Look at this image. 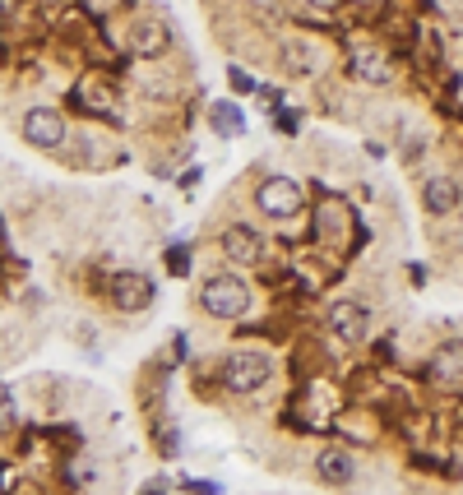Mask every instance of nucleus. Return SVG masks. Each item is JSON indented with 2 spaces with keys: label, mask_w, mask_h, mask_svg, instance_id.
Here are the masks:
<instances>
[{
  "label": "nucleus",
  "mask_w": 463,
  "mask_h": 495,
  "mask_svg": "<svg viewBox=\"0 0 463 495\" xmlns=\"http://www.w3.org/2000/svg\"><path fill=\"white\" fill-rule=\"evenodd\" d=\"M176 482L172 477H153V482H144V491H172Z\"/></svg>",
  "instance_id": "aec40b11"
},
{
  "label": "nucleus",
  "mask_w": 463,
  "mask_h": 495,
  "mask_svg": "<svg viewBox=\"0 0 463 495\" xmlns=\"http://www.w3.org/2000/svg\"><path fill=\"white\" fill-rule=\"evenodd\" d=\"M5 473H10V467H5V463H0V486H5Z\"/></svg>",
  "instance_id": "4be33fe9"
},
{
  "label": "nucleus",
  "mask_w": 463,
  "mask_h": 495,
  "mask_svg": "<svg viewBox=\"0 0 463 495\" xmlns=\"http://www.w3.org/2000/svg\"><path fill=\"white\" fill-rule=\"evenodd\" d=\"M347 70H352V74H357V79H362V84H375V89H385V84H390V79H394L390 61H385V56H380V51H375V47H366V42H357V47H352V51H347Z\"/></svg>",
  "instance_id": "0eeeda50"
},
{
  "label": "nucleus",
  "mask_w": 463,
  "mask_h": 495,
  "mask_svg": "<svg viewBox=\"0 0 463 495\" xmlns=\"http://www.w3.org/2000/svg\"><path fill=\"white\" fill-rule=\"evenodd\" d=\"M459 185H454V176H441V172H435V176H426L422 181V209L431 213V218H450L454 209H459Z\"/></svg>",
  "instance_id": "9d476101"
},
{
  "label": "nucleus",
  "mask_w": 463,
  "mask_h": 495,
  "mask_svg": "<svg viewBox=\"0 0 463 495\" xmlns=\"http://www.w3.org/2000/svg\"><path fill=\"white\" fill-rule=\"evenodd\" d=\"M269 375H274V366H269L264 352H232L223 362V384L232 394H255L269 384Z\"/></svg>",
  "instance_id": "7ed1b4c3"
},
{
  "label": "nucleus",
  "mask_w": 463,
  "mask_h": 495,
  "mask_svg": "<svg viewBox=\"0 0 463 495\" xmlns=\"http://www.w3.org/2000/svg\"><path fill=\"white\" fill-rule=\"evenodd\" d=\"M153 296H158V287L144 278V273H134V269H130V273H116V278H112V306L125 311V315L149 311Z\"/></svg>",
  "instance_id": "39448f33"
},
{
  "label": "nucleus",
  "mask_w": 463,
  "mask_h": 495,
  "mask_svg": "<svg viewBox=\"0 0 463 495\" xmlns=\"http://www.w3.org/2000/svg\"><path fill=\"white\" fill-rule=\"evenodd\" d=\"M279 61L287 65V74L311 79V74L320 70V47H315V42H302V38H287V42L279 47Z\"/></svg>",
  "instance_id": "f8f14e48"
},
{
  "label": "nucleus",
  "mask_w": 463,
  "mask_h": 495,
  "mask_svg": "<svg viewBox=\"0 0 463 495\" xmlns=\"http://www.w3.org/2000/svg\"><path fill=\"white\" fill-rule=\"evenodd\" d=\"M158 454H162V458H176V454H181L176 431H162V435H158Z\"/></svg>",
  "instance_id": "a211bd4d"
},
{
  "label": "nucleus",
  "mask_w": 463,
  "mask_h": 495,
  "mask_svg": "<svg viewBox=\"0 0 463 495\" xmlns=\"http://www.w3.org/2000/svg\"><path fill=\"white\" fill-rule=\"evenodd\" d=\"M223 255H227L232 264H241V269H251V264H260V255H264V241H260L255 227L232 223V227L223 232Z\"/></svg>",
  "instance_id": "1a4fd4ad"
},
{
  "label": "nucleus",
  "mask_w": 463,
  "mask_h": 495,
  "mask_svg": "<svg viewBox=\"0 0 463 495\" xmlns=\"http://www.w3.org/2000/svg\"><path fill=\"white\" fill-rule=\"evenodd\" d=\"M209 125L223 134V140H236V134H246V116H241L236 102H213L209 107Z\"/></svg>",
  "instance_id": "4468645a"
},
{
  "label": "nucleus",
  "mask_w": 463,
  "mask_h": 495,
  "mask_svg": "<svg viewBox=\"0 0 463 495\" xmlns=\"http://www.w3.org/2000/svg\"><path fill=\"white\" fill-rule=\"evenodd\" d=\"M200 306L213 320H241V315L251 311V287H246V278H236V273H218V278L204 283Z\"/></svg>",
  "instance_id": "f257e3e1"
},
{
  "label": "nucleus",
  "mask_w": 463,
  "mask_h": 495,
  "mask_svg": "<svg viewBox=\"0 0 463 495\" xmlns=\"http://www.w3.org/2000/svg\"><path fill=\"white\" fill-rule=\"evenodd\" d=\"M306 5H311V10H320V14H334V10H343V5H347V0H306Z\"/></svg>",
  "instance_id": "6ab92c4d"
},
{
  "label": "nucleus",
  "mask_w": 463,
  "mask_h": 495,
  "mask_svg": "<svg viewBox=\"0 0 463 495\" xmlns=\"http://www.w3.org/2000/svg\"><path fill=\"white\" fill-rule=\"evenodd\" d=\"M162 260H167V273L181 278V273H190V245H167V255H162Z\"/></svg>",
  "instance_id": "dca6fc26"
},
{
  "label": "nucleus",
  "mask_w": 463,
  "mask_h": 495,
  "mask_svg": "<svg viewBox=\"0 0 463 495\" xmlns=\"http://www.w3.org/2000/svg\"><path fill=\"white\" fill-rule=\"evenodd\" d=\"M185 491H218V482H181Z\"/></svg>",
  "instance_id": "412c9836"
},
{
  "label": "nucleus",
  "mask_w": 463,
  "mask_h": 495,
  "mask_svg": "<svg viewBox=\"0 0 463 495\" xmlns=\"http://www.w3.org/2000/svg\"><path fill=\"white\" fill-rule=\"evenodd\" d=\"M14 426H19L14 394H10V384H0V435H14Z\"/></svg>",
  "instance_id": "2eb2a0df"
},
{
  "label": "nucleus",
  "mask_w": 463,
  "mask_h": 495,
  "mask_svg": "<svg viewBox=\"0 0 463 495\" xmlns=\"http://www.w3.org/2000/svg\"><path fill=\"white\" fill-rule=\"evenodd\" d=\"M330 329L343 343H362L366 329H371V315H366V306H357V301H334L330 306Z\"/></svg>",
  "instance_id": "6e6552de"
},
{
  "label": "nucleus",
  "mask_w": 463,
  "mask_h": 495,
  "mask_svg": "<svg viewBox=\"0 0 463 495\" xmlns=\"http://www.w3.org/2000/svg\"><path fill=\"white\" fill-rule=\"evenodd\" d=\"M227 84H232V93H255V79L246 70H236V65L227 70Z\"/></svg>",
  "instance_id": "f3484780"
},
{
  "label": "nucleus",
  "mask_w": 463,
  "mask_h": 495,
  "mask_svg": "<svg viewBox=\"0 0 463 495\" xmlns=\"http://www.w3.org/2000/svg\"><path fill=\"white\" fill-rule=\"evenodd\" d=\"M167 42H172V33L162 19H140V23H130V33H125V47L144 61H158L162 51H167Z\"/></svg>",
  "instance_id": "423d86ee"
},
{
  "label": "nucleus",
  "mask_w": 463,
  "mask_h": 495,
  "mask_svg": "<svg viewBox=\"0 0 463 495\" xmlns=\"http://www.w3.org/2000/svg\"><path fill=\"white\" fill-rule=\"evenodd\" d=\"M315 477L324 486H352L357 482V458L347 449H320L315 454Z\"/></svg>",
  "instance_id": "9b49d317"
},
{
  "label": "nucleus",
  "mask_w": 463,
  "mask_h": 495,
  "mask_svg": "<svg viewBox=\"0 0 463 495\" xmlns=\"http://www.w3.org/2000/svg\"><path fill=\"white\" fill-rule=\"evenodd\" d=\"M65 134H70V125H65V116L56 112V107H29L23 112V140H29L33 149H61L65 144Z\"/></svg>",
  "instance_id": "20e7f679"
},
{
  "label": "nucleus",
  "mask_w": 463,
  "mask_h": 495,
  "mask_svg": "<svg viewBox=\"0 0 463 495\" xmlns=\"http://www.w3.org/2000/svg\"><path fill=\"white\" fill-rule=\"evenodd\" d=\"M255 209L264 218H274V223H287V218L302 213V185L292 176H264L255 185Z\"/></svg>",
  "instance_id": "f03ea898"
},
{
  "label": "nucleus",
  "mask_w": 463,
  "mask_h": 495,
  "mask_svg": "<svg viewBox=\"0 0 463 495\" xmlns=\"http://www.w3.org/2000/svg\"><path fill=\"white\" fill-rule=\"evenodd\" d=\"M431 375L435 380H459L463 375V338H445L431 352Z\"/></svg>",
  "instance_id": "ddd939ff"
}]
</instances>
